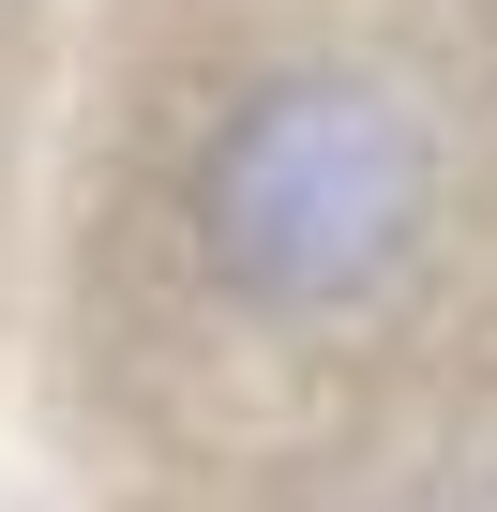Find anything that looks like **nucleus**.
I'll list each match as a JSON object with an SVG mask.
<instances>
[{
  "label": "nucleus",
  "mask_w": 497,
  "mask_h": 512,
  "mask_svg": "<svg viewBox=\"0 0 497 512\" xmlns=\"http://www.w3.org/2000/svg\"><path fill=\"white\" fill-rule=\"evenodd\" d=\"M0 512H497V0H76Z\"/></svg>",
  "instance_id": "f257e3e1"
},
{
  "label": "nucleus",
  "mask_w": 497,
  "mask_h": 512,
  "mask_svg": "<svg viewBox=\"0 0 497 512\" xmlns=\"http://www.w3.org/2000/svg\"><path fill=\"white\" fill-rule=\"evenodd\" d=\"M61 76H76V0H0V392H16L31 256H46V151H61Z\"/></svg>",
  "instance_id": "f03ea898"
}]
</instances>
